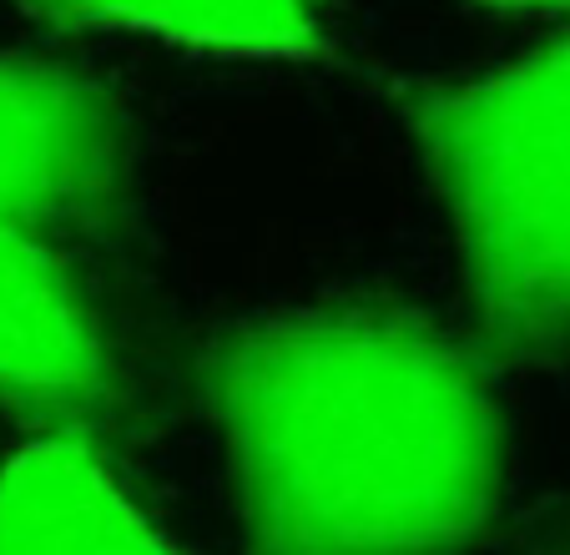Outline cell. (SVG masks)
I'll return each mask as SVG.
<instances>
[{"instance_id":"cell-1","label":"cell","mask_w":570,"mask_h":555,"mask_svg":"<svg viewBox=\"0 0 570 555\" xmlns=\"http://www.w3.org/2000/svg\"><path fill=\"white\" fill-rule=\"evenodd\" d=\"M193 389L217 425L243 555H464L505 500L480 343L384 293L213 329Z\"/></svg>"},{"instance_id":"cell-2","label":"cell","mask_w":570,"mask_h":555,"mask_svg":"<svg viewBox=\"0 0 570 555\" xmlns=\"http://www.w3.org/2000/svg\"><path fill=\"white\" fill-rule=\"evenodd\" d=\"M389 101L450 213L480 353H570V36L474 81H394Z\"/></svg>"},{"instance_id":"cell-3","label":"cell","mask_w":570,"mask_h":555,"mask_svg":"<svg viewBox=\"0 0 570 555\" xmlns=\"http://www.w3.org/2000/svg\"><path fill=\"white\" fill-rule=\"evenodd\" d=\"M0 223L121 243L137 233V137L121 91L36 56H0Z\"/></svg>"},{"instance_id":"cell-4","label":"cell","mask_w":570,"mask_h":555,"mask_svg":"<svg viewBox=\"0 0 570 555\" xmlns=\"http://www.w3.org/2000/svg\"><path fill=\"white\" fill-rule=\"evenodd\" d=\"M0 405L41 435L101 439L131 384L56 237L0 223Z\"/></svg>"},{"instance_id":"cell-5","label":"cell","mask_w":570,"mask_h":555,"mask_svg":"<svg viewBox=\"0 0 570 555\" xmlns=\"http://www.w3.org/2000/svg\"><path fill=\"white\" fill-rule=\"evenodd\" d=\"M0 555H187L137 510L97 439L36 435L0 465Z\"/></svg>"},{"instance_id":"cell-6","label":"cell","mask_w":570,"mask_h":555,"mask_svg":"<svg viewBox=\"0 0 570 555\" xmlns=\"http://www.w3.org/2000/svg\"><path fill=\"white\" fill-rule=\"evenodd\" d=\"M56 31H127L237 61H328L318 0H16Z\"/></svg>"},{"instance_id":"cell-7","label":"cell","mask_w":570,"mask_h":555,"mask_svg":"<svg viewBox=\"0 0 570 555\" xmlns=\"http://www.w3.org/2000/svg\"><path fill=\"white\" fill-rule=\"evenodd\" d=\"M464 6L500 11V16H556V11H570V0H464Z\"/></svg>"},{"instance_id":"cell-8","label":"cell","mask_w":570,"mask_h":555,"mask_svg":"<svg viewBox=\"0 0 570 555\" xmlns=\"http://www.w3.org/2000/svg\"><path fill=\"white\" fill-rule=\"evenodd\" d=\"M535 555H570V515L556 525V530L546 535V541L535 545Z\"/></svg>"}]
</instances>
